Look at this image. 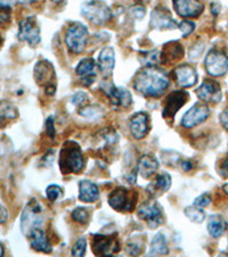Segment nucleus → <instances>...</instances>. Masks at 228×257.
<instances>
[{
	"mask_svg": "<svg viewBox=\"0 0 228 257\" xmlns=\"http://www.w3.org/2000/svg\"><path fill=\"white\" fill-rule=\"evenodd\" d=\"M170 79L164 70L157 66H145L136 74L134 88L146 97H160L167 92Z\"/></svg>",
	"mask_w": 228,
	"mask_h": 257,
	"instance_id": "1",
	"label": "nucleus"
},
{
	"mask_svg": "<svg viewBox=\"0 0 228 257\" xmlns=\"http://www.w3.org/2000/svg\"><path fill=\"white\" fill-rule=\"evenodd\" d=\"M60 169L64 175L78 174L84 169L85 159L79 144L68 141L63 144L60 152Z\"/></svg>",
	"mask_w": 228,
	"mask_h": 257,
	"instance_id": "2",
	"label": "nucleus"
},
{
	"mask_svg": "<svg viewBox=\"0 0 228 257\" xmlns=\"http://www.w3.org/2000/svg\"><path fill=\"white\" fill-rule=\"evenodd\" d=\"M81 15L96 26H104L112 18V12L103 0H89L81 7Z\"/></svg>",
	"mask_w": 228,
	"mask_h": 257,
	"instance_id": "3",
	"label": "nucleus"
},
{
	"mask_svg": "<svg viewBox=\"0 0 228 257\" xmlns=\"http://www.w3.org/2000/svg\"><path fill=\"white\" fill-rule=\"evenodd\" d=\"M43 207L36 199H32L28 202L22 213V216H21V229H22L23 234L29 235L31 231L38 229L43 224Z\"/></svg>",
	"mask_w": 228,
	"mask_h": 257,
	"instance_id": "4",
	"label": "nucleus"
},
{
	"mask_svg": "<svg viewBox=\"0 0 228 257\" xmlns=\"http://www.w3.org/2000/svg\"><path fill=\"white\" fill-rule=\"evenodd\" d=\"M88 37V30L84 24L73 23L66 30L65 44L72 53L80 54L85 51Z\"/></svg>",
	"mask_w": 228,
	"mask_h": 257,
	"instance_id": "5",
	"label": "nucleus"
},
{
	"mask_svg": "<svg viewBox=\"0 0 228 257\" xmlns=\"http://www.w3.org/2000/svg\"><path fill=\"white\" fill-rule=\"evenodd\" d=\"M35 79L37 84L44 86L46 93L49 95H54L56 90L55 85V70L51 62L41 60L35 66Z\"/></svg>",
	"mask_w": 228,
	"mask_h": 257,
	"instance_id": "6",
	"label": "nucleus"
},
{
	"mask_svg": "<svg viewBox=\"0 0 228 257\" xmlns=\"http://www.w3.org/2000/svg\"><path fill=\"white\" fill-rule=\"evenodd\" d=\"M136 201L137 193L126 188H117L109 196V205L117 211H132Z\"/></svg>",
	"mask_w": 228,
	"mask_h": 257,
	"instance_id": "7",
	"label": "nucleus"
},
{
	"mask_svg": "<svg viewBox=\"0 0 228 257\" xmlns=\"http://www.w3.org/2000/svg\"><path fill=\"white\" fill-rule=\"evenodd\" d=\"M138 217L147 223L151 229H156L157 226L164 223L162 207L154 200H147L140 204L138 208Z\"/></svg>",
	"mask_w": 228,
	"mask_h": 257,
	"instance_id": "8",
	"label": "nucleus"
},
{
	"mask_svg": "<svg viewBox=\"0 0 228 257\" xmlns=\"http://www.w3.org/2000/svg\"><path fill=\"white\" fill-rule=\"evenodd\" d=\"M205 70L210 76L222 77L228 71V56L219 49H211L204 61Z\"/></svg>",
	"mask_w": 228,
	"mask_h": 257,
	"instance_id": "9",
	"label": "nucleus"
},
{
	"mask_svg": "<svg viewBox=\"0 0 228 257\" xmlns=\"http://www.w3.org/2000/svg\"><path fill=\"white\" fill-rule=\"evenodd\" d=\"M91 250L96 256H112L120 250V243L113 235L95 234L91 240Z\"/></svg>",
	"mask_w": 228,
	"mask_h": 257,
	"instance_id": "10",
	"label": "nucleus"
},
{
	"mask_svg": "<svg viewBox=\"0 0 228 257\" xmlns=\"http://www.w3.org/2000/svg\"><path fill=\"white\" fill-rule=\"evenodd\" d=\"M18 37L21 41H27L32 47L40 43V28L35 18H27L21 21Z\"/></svg>",
	"mask_w": 228,
	"mask_h": 257,
	"instance_id": "11",
	"label": "nucleus"
},
{
	"mask_svg": "<svg viewBox=\"0 0 228 257\" xmlns=\"http://www.w3.org/2000/svg\"><path fill=\"white\" fill-rule=\"evenodd\" d=\"M210 115L209 106L204 103H197L184 114L181 119V126L185 128H193L204 122Z\"/></svg>",
	"mask_w": 228,
	"mask_h": 257,
	"instance_id": "12",
	"label": "nucleus"
},
{
	"mask_svg": "<svg viewBox=\"0 0 228 257\" xmlns=\"http://www.w3.org/2000/svg\"><path fill=\"white\" fill-rule=\"evenodd\" d=\"M188 101V94L184 90H175L170 93L164 101L163 117L165 119H173L176 113Z\"/></svg>",
	"mask_w": 228,
	"mask_h": 257,
	"instance_id": "13",
	"label": "nucleus"
},
{
	"mask_svg": "<svg viewBox=\"0 0 228 257\" xmlns=\"http://www.w3.org/2000/svg\"><path fill=\"white\" fill-rule=\"evenodd\" d=\"M102 89L115 106L128 107L132 103V96L129 90L120 88L111 82H105L104 85H102Z\"/></svg>",
	"mask_w": 228,
	"mask_h": 257,
	"instance_id": "14",
	"label": "nucleus"
},
{
	"mask_svg": "<svg viewBox=\"0 0 228 257\" xmlns=\"http://www.w3.org/2000/svg\"><path fill=\"white\" fill-rule=\"evenodd\" d=\"M150 27L155 30H172L178 28V23L172 19L167 8L156 7L151 14Z\"/></svg>",
	"mask_w": 228,
	"mask_h": 257,
	"instance_id": "15",
	"label": "nucleus"
},
{
	"mask_svg": "<svg viewBox=\"0 0 228 257\" xmlns=\"http://www.w3.org/2000/svg\"><path fill=\"white\" fill-rule=\"evenodd\" d=\"M173 78L181 88H189L197 82V72L190 64H180L173 70Z\"/></svg>",
	"mask_w": 228,
	"mask_h": 257,
	"instance_id": "16",
	"label": "nucleus"
},
{
	"mask_svg": "<svg viewBox=\"0 0 228 257\" xmlns=\"http://www.w3.org/2000/svg\"><path fill=\"white\" fill-rule=\"evenodd\" d=\"M197 97L204 103H218L221 101V87L214 80H205L196 89Z\"/></svg>",
	"mask_w": 228,
	"mask_h": 257,
	"instance_id": "17",
	"label": "nucleus"
},
{
	"mask_svg": "<svg viewBox=\"0 0 228 257\" xmlns=\"http://www.w3.org/2000/svg\"><path fill=\"white\" fill-rule=\"evenodd\" d=\"M177 14L184 19L197 18L204 11V5L200 0H172Z\"/></svg>",
	"mask_w": 228,
	"mask_h": 257,
	"instance_id": "18",
	"label": "nucleus"
},
{
	"mask_svg": "<svg viewBox=\"0 0 228 257\" xmlns=\"http://www.w3.org/2000/svg\"><path fill=\"white\" fill-rule=\"evenodd\" d=\"M96 62L94 59H90V57L84 59L78 64L76 72L80 77L82 84L85 86H90L96 79Z\"/></svg>",
	"mask_w": 228,
	"mask_h": 257,
	"instance_id": "19",
	"label": "nucleus"
},
{
	"mask_svg": "<svg viewBox=\"0 0 228 257\" xmlns=\"http://www.w3.org/2000/svg\"><path fill=\"white\" fill-rule=\"evenodd\" d=\"M148 131H150V126H148V115L146 113L138 112L132 115L130 119V132L135 139H144Z\"/></svg>",
	"mask_w": 228,
	"mask_h": 257,
	"instance_id": "20",
	"label": "nucleus"
},
{
	"mask_svg": "<svg viewBox=\"0 0 228 257\" xmlns=\"http://www.w3.org/2000/svg\"><path fill=\"white\" fill-rule=\"evenodd\" d=\"M115 64V55L113 48L105 47L103 48L98 56V68L99 71L102 72L103 77L107 79L111 77L112 72H113Z\"/></svg>",
	"mask_w": 228,
	"mask_h": 257,
	"instance_id": "21",
	"label": "nucleus"
},
{
	"mask_svg": "<svg viewBox=\"0 0 228 257\" xmlns=\"http://www.w3.org/2000/svg\"><path fill=\"white\" fill-rule=\"evenodd\" d=\"M29 240H30V244L32 247V249H35L36 251H40V252H52V246L49 243V240L47 238V235L45 234V232L41 229H35L29 233Z\"/></svg>",
	"mask_w": 228,
	"mask_h": 257,
	"instance_id": "22",
	"label": "nucleus"
},
{
	"mask_svg": "<svg viewBox=\"0 0 228 257\" xmlns=\"http://www.w3.org/2000/svg\"><path fill=\"white\" fill-rule=\"evenodd\" d=\"M159 169V161L152 155H143L138 159L137 164V173L144 178H148L154 175Z\"/></svg>",
	"mask_w": 228,
	"mask_h": 257,
	"instance_id": "23",
	"label": "nucleus"
},
{
	"mask_svg": "<svg viewBox=\"0 0 228 257\" xmlns=\"http://www.w3.org/2000/svg\"><path fill=\"white\" fill-rule=\"evenodd\" d=\"M184 56V48L178 41L165 44L161 52V63H173Z\"/></svg>",
	"mask_w": 228,
	"mask_h": 257,
	"instance_id": "24",
	"label": "nucleus"
},
{
	"mask_svg": "<svg viewBox=\"0 0 228 257\" xmlns=\"http://www.w3.org/2000/svg\"><path fill=\"white\" fill-rule=\"evenodd\" d=\"M79 199L84 202H95L99 199L98 186L90 181L79 183Z\"/></svg>",
	"mask_w": 228,
	"mask_h": 257,
	"instance_id": "25",
	"label": "nucleus"
},
{
	"mask_svg": "<svg viewBox=\"0 0 228 257\" xmlns=\"http://www.w3.org/2000/svg\"><path fill=\"white\" fill-rule=\"evenodd\" d=\"M170 186H171V177L169 174L162 173L151 185L147 186V192L151 194V197H157L161 193L167 192Z\"/></svg>",
	"mask_w": 228,
	"mask_h": 257,
	"instance_id": "26",
	"label": "nucleus"
},
{
	"mask_svg": "<svg viewBox=\"0 0 228 257\" xmlns=\"http://www.w3.org/2000/svg\"><path fill=\"white\" fill-rule=\"evenodd\" d=\"M169 252L167 239H165L163 233H157L152 240L151 243V250L148 251L150 256H162L167 255Z\"/></svg>",
	"mask_w": 228,
	"mask_h": 257,
	"instance_id": "27",
	"label": "nucleus"
},
{
	"mask_svg": "<svg viewBox=\"0 0 228 257\" xmlns=\"http://www.w3.org/2000/svg\"><path fill=\"white\" fill-rule=\"evenodd\" d=\"M226 230V222L220 215H212L208 222V231L211 237L219 238Z\"/></svg>",
	"mask_w": 228,
	"mask_h": 257,
	"instance_id": "28",
	"label": "nucleus"
},
{
	"mask_svg": "<svg viewBox=\"0 0 228 257\" xmlns=\"http://www.w3.org/2000/svg\"><path fill=\"white\" fill-rule=\"evenodd\" d=\"M18 114V110L12 103L7 101L0 102V126L6 125L11 120L16 119Z\"/></svg>",
	"mask_w": 228,
	"mask_h": 257,
	"instance_id": "29",
	"label": "nucleus"
},
{
	"mask_svg": "<svg viewBox=\"0 0 228 257\" xmlns=\"http://www.w3.org/2000/svg\"><path fill=\"white\" fill-rule=\"evenodd\" d=\"M184 213L186 216H187L189 221L194 222V223H202L205 218L204 210H203V208H200V207H197L195 205L186 207Z\"/></svg>",
	"mask_w": 228,
	"mask_h": 257,
	"instance_id": "30",
	"label": "nucleus"
},
{
	"mask_svg": "<svg viewBox=\"0 0 228 257\" xmlns=\"http://www.w3.org/2000/svg\"><path fill=\"white\" fill-rule=\"evenodd\" d=\"M139 61L142 62L145 66H155L156 64L161 63V52L159 51H151L140 53Z\"/></svg>",
	"mask_w": 228,
	"mask_h": 257,
	"instance_id": "31",
	"label": "nucleus"
},
{
	"mask_svg": "<svg viewBox=\"0 0 228 257\" xmlns=\"http://www.w3.org/2000/svg\"><path fill=\"white\" fill-rule=\"evenodd\" d=\"M144 250V238L132 237L127 242V251L130 255H139Z\"/></svg>",
	"mask_w": 228,
	"mask_h": 257,
	"instance_id": "32",
	"label": "nucleus"
},
{
	"mask_svg": "<svg viewBox=\"0 0 228 257\" xmlns=\"http://www.w3.org/2000/svg\"><path fill=\"white\" fill-rule=\"evenodd\" d=\"M80 115L89 120H96L103 115V109L98 105H88L80 110Z\"/></svg>",
	"mask_w": 228,
	"mask_h": 257,
	"instance_id": "33",
	"label": "nucleus"
},
{
	"mask_svg": "<svg viewBox=\"0 0 228 257\" xmlns=\"http://www.w3.org/2000/svg\"><path fill=\"white\" fill-rule=\"evenodd\" d=\"M71 215L74 221L80 223V224H87V223L89 222L90 214L88 209L84 208V207H78V208L72 211Z\"/></svg>",
	"mask_w": 228,
	"mask_h": 257,
	"instance_id": "34",
	"label": "nucleus"
},
{
	"mask_svg": "<svg viewBox=\"0 0 228 257\" xmlns=\"http://www.w3.org/2000/svg\"><path fill=\"white\" fill-rule=\"evenodd\" d=\"M46 194H47V198L51 201H56L57 199H60L63 196V190H62L59 185H49L47 190H46Z\"/></svg>",
	"mask_w": 228,
	"mask_h": 257,
	"instance_id": "35",
	"label": "nucleus"
},
{
	"mask_svg": "<svg viewBox=\"0 0 228 257\" xmlns=\"http://www.w3.org/2000/svg\"><path fill=\"white\" fill-rule=\"evenodd\" d=\"M86 246L87 240L85 238H79L72 248V256H84L86 252Z\"/></svg>",
	"mask_w": 228,
	"mask_h": 257,
	"instance_id": "36",
	"label": "nucleus"
},
{
	"mask_svg": "<svg viewBox=\"0 0 228 257\" xmlns=\"http://www.w3.org/2000/svg\"><path fill=\"white\" fill-rule=\"evenodd\" d=\"M178 28L180 29L182 36L187 37L194 31V29H195V23L192 22V21L185 20V21H182L179 26H178Z\"/></svg>",
	"mask_w": 228,
	"mask_h": 257,
	"instance_id": "37",
	"label": "nucleus"
},
{
	"mask_svg": "<svg viewBox=\"0 0 228 257\" xmlns=\"http://www.w3.org/2000/svg\"><path fill=\"white\" fill-rule=\"evenodd\" d=\"M211 204V197L209 194H201L200 197H197L195 199V201H194V205L200 207V208H204V207L209 206Z\"/></svg>",
	"mask_w": 228,
	"mask_h": 257,
	"instance_id": "38",
	"label": "nucleus"
},
{
	"mask_svg": "<svg viewBox=\"0 0 228 257\" xmlns=\"http://www.w3.org/2000/svg\"><path fill=\"white\" fill-rule=\"evenodd\" d=\"M87 97H88V96H87L86 93H84V92H77L72 96V99H71L72 104H74L76 106L82 105L87 101Z\"/></svg>",
	"mask_w": 228,
	"mask_h": 257,
	"instance_id": "39",
	"label": "nucleus"
},
{
	"mask_svg": "<svg viewBox=\"0 0 228 257\" xmlns=\"http://www.w3.org/2000/svg\"><path fill=\"white\" fill-rule=\"evenodd\" d=\"M46 132H47V135L51 139L55 138V134H56L55 123H54V119L52 117H49L47 120H46Z\"/></svg>",
	"mask_w": 228,
	"mask_h": 257,
	"instance_id": "40",
	"label": "nucleus"
},
{
	"mask_svg": "<svg viewBox=\"0 0 228 257\" xmlns=\"http://www.w3.org/2000/svg\"><path fill=\"white\" fill-rule=\"evenodd\" d=\"M131 15L136 19H143L145 16V10L142 5H137L130 10Z\"/></svg>",
	"mask_w": 228,
	"mask_h": 257,
	"instance_id": "41",
	"label": "nucleus"
},
{
	"mask_svg": "<svg viewBox=\"0 0 228 257\" xmlns=\"http://www.w3.org/2000/svg\"><path fill=\"white\" fill-rule=\"evenodd\" d=\"M218 172L222 177H228V156L225 159H222L221 164L219 165Z\"/></svg>",
	"mask_w": 228,
	"mask_h": 257,
	"instance_id": "42",
	"label": "nucleus"
},
{
	"mask_svg": "<svg viewBox=\"0 0 228 257\" xmlns=\"http://www.w3.org/2000/svg\"><path fill=\"white\" fill-rule=\"evenodd\" d=\"M219 120H220L221 126L228 132V109L222 111L220 115H219Z\"/></svg>",
	"mask_w": 228,
	"mask_h": 257,
	"instance_id": "43",
	"label": "nucleus"
},
{
	"mask_svg": "<svg viewBox=\"0 0 228 257\" xmlns=\"http://www.w3.org/2000/svg\"><path fill=\"white\" fill-rule=\"evenodd\" d=\"M180 166H181L182 171L189 172L194 168V163H193V161H190V160H184V161H181V163H180Z\"/></svg>",
	"mask_w": 228,
	"mask_h": 257,
	"instance_id": "44",
	"label": "nucleus"
},
{
	"mask_svg": "<svg viewBox=\"0 0 228 257\" xmlns=\"http://www.w3.org/2000/svg\"><path fill=\"white\" fill-rule=\"evenodd\" d=\"M8 218V211L5 207L0 205V224H4Z\"/></svg>",
	"mask_w": 228,
	"mask_h": 257,
	"instance_id": "45",
	"label": "nucleus"
},
{
	"mask_svg": "<svg viewBox=\"0 0 228 257\" xmlns=\"http://www.w3.org/2000/svg\"><path fill=\"white\" fill-rule=\"evenodd\" d=\"M16 3V0H0V7L4 8H11L12 6H14Z\"/></svg>",
	"mask_w": 228,
	"mask_h": 257,
	"instance_id": "46",
	"label": "nucleus"
},
{
	"mask_svg": "<svg viewBox=\"0 0 228 257\" xmlns=\"http://www.w3.org/2000/svg\"><path fill=\"white\" fill-rule=\"evenodd\" d=\"M219 12H220V6H219L218 4H212V5H211V13L213 15H218Z\"/></svg>",
	"mask_w": 228,
	"mask_h": 257,
	"instance_id": "47",
	"label": "nucleus"
},
{
	"mask_svg": "<svg viewBox=\"0 0 228 257\" xmlns=\"http://www.w3.org/2000/svg\"><path fill=\"white\" fill-rule=\"evenodd\" d=\"M4 254H5V249H4L3 243H0V257L4 256Z\"/></svg>",
	"mask_w": 228,
	"mask_h": 257,
	"instance_id": "48",
	"label": "nucleus"
},
{
	"mask_svg": "<svg viewBox=\"0 0 228 257\" xmlns=\"http://www.w3.org/2000/svg\"><path fill=\"white\" fill-rule=\"evenodd\" d=\"M136 2L139 4H147V3H150L151 0H136Z\"/></svg>",
	"mask_w": 228,
	"mask_h": 257,
	"instance_id": "49",
	"label": "nucleus"
},
{
	"mask_svg": "<svg viewBox=\"0 0 228 257\" xmlns=\"http://www.w3.org/2000/svg\"><path fill=\"white\" fill-rule=\"evenodd\" d=\"M223 191H225L227 194H228V184H226V185H223Z\"/></svg>",
	"mask_w": 228,
	"mask_h": 257,
	"instance_id": "50",
	"label": "nucleus"
},
{
	"mask_svg": "<svg viewBox=\"0 0 228 257\" xmlns=\"http://www.w3.org/2000/svg\"><path fill=\"white\" fill-rule=\"evenodd\" d=\"M51 2H53V3H57V4H59V3H62V2H63V0H51Z\"/></svg>",
	"mask_w": 228,
	"mask_h": 257,
	"instance_id": "51",
	"label": "nucleus"
},
{
	"mask_svg": "<svg viewBox=\"0 0 228 257\" xmlns=\"http://www.w3.org/2000/svg\"><path fill=\"white\" fill-rule=\"evenodd\" d=\"M0 46H2V38H0Z\"/></svg>",
	"mask_w": 228,
	"mask_h": 257,
	"instance_id": "52",
	"label": "nucleus"
}]
</instances>
